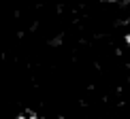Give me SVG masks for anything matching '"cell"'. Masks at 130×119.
Masks as SVG:
<instances>
[{"mask_svg": "<svg viewBox=\"0 0 130 119\" xmlns=\"http://www.w3.org/2000/svg\"><path fill=\"white\" fill-rule=\"evenodd\" d=\"M36 115H34V113H32V111H26V113H21V115H19V119H34Z\"/></svg>", "mask_w": 130, "mask_h": 119, "instance_id": "obj_1", "label": "cell"}]
</instances>
